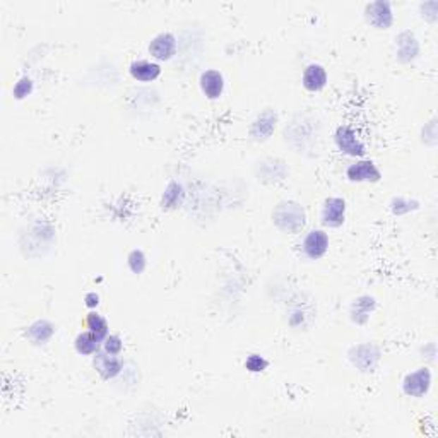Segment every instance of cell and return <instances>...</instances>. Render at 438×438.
<instances>
[{"instance_id":"6da1fadb","label":"cell","mask_w":438,"mask_h":438,"mask_svg":"<svg viewBox=\"0 0 438 438\" xmlns=\"http://www.w3.org/2000/svg\"><path fill=\"white\" fill-rule=\"evenodd\" d=\"M273 223L282 233H300L306 225L304 206L294 201H281L273 211Z\"/></svg>"},{"instance_id":"7a4b0ae2","label":"cell","mask_w":438,"mask_h":438,"mask_svg":"<svg viewBox=\"0 0 438 438\" xmlns=\"http://www.w3.org/2000/svg\"><path fill=\"white\" fill-rule=\"evenodd\" d=\"M334 144L344 156L363 158L366 154V146L358 139V134L348 125L337 127L336 134H334Z\"/></svg>"},{"instance_id":"3957f363","label":"cell","mask_w":438,"mask_h":438,"mask_svg":"<svg viewBox=\"0 0 438 438\" xmlns=\"http://www.w3.org/2000/svg\"><path fill=\"white\" fill-rule=\"evenodd\" d=\"M430 389H432V370L428 366L414 370L402 380V392L409 397L421 399L430 392Z\"/></svg>"},{"instance_id":"277c9868","label":"cell","mask_w":438,"mask_h":438,"mask_svg":"<svg viewBox=\"0 0 438 438\" xmlns=\"http://www.w3.org/2000/svg\"><path fill=\"white\" fill-rule=\"evenodd\" d=\"M365 19L368 25L377 30H389L394 25V11L392 4L387 0H377V2L366 4Z\"/></svg>"},{"instance_id":"5b68a950","label":"cell","mask_w":438,"mask_h":438,"mask_svg":"<svg viewBox=\"0 0 438 438\" xmlns=\"http://www.w3.org/2000/svg\"><path fill=\"white\" fill-rule=\"evenodd\" d=\"M353 366H356L360 372H373L380 361V349L375 344H358L353 346L348 353Z\"/></svg>"},{"instance_id":"8992f818","label":"cell","mask_w":438,"mask_h":438,"mask_svg":"<svg viewBox=\"0 0 438 438\" xmlns=\"http://www.w3.org/2000/svg\"><path fill=\"white\" fill-rule=\"evenodd\" d=\"M346 178L353 183H378L382 171L372 159H358L346 168Z\"/></svg>"},{"instance_id":"52a82bcc","label":"cell","mask_w":438,"mask_h":438,"mask_svg":"<svg viewBox=\"0 0 438 438\" xmlns=\"http://www.w3.org/2000/svg\"><path fill=\"white\" fill-rule=\"evenodd\" d=\"M301 250H304L305 257L310 261H318L327 254L329 250V234L325 230L313 228L305 234L304 244H301Z\"/></svg>"},{"instance_id":"ba28073f","label":"cell","mask_w":438,"mask_h":438,"mask_svg":"<svg viewBox=\"0 0 438 438\" xmlns=\"http://www.w3.org/2000/svg\"><path fill=\"white\" fill-rule=\"evenodd\" d=\"M147 51H149V55L154 61L168 62L177 55V38H175V35L168 33V31L159 33L149 42Z\"/></svg>"},{"instance_id":"9c48e42d","label":"cell","mask_w":438,"mask_h":438,"mask_svg":"<svg viewBox=\"0 0 438 438\" xmlns=\"http://www.w3.org/2000/svg\"><path fill=\"white\" fill-rule=\"evenodd\" d=\"M320 221L325 228H341L346 221V201L341 197L325 199L322 206Z\"/></svg>"},{"instance_id":"30bf717a","label":"cell","mask_w":438,"mask_h":438,"mask_svg":"<svg viewBox=\"0 0 438 438\" xmlns=\"http://www.w3.org/2000/svg\"><path fill=\"white\" fill-rule=\"evenodd\" d=\"M93 366L96 373L105 380H111V378L118 377L123 370V360L117 354H108L103 349L93 356Z\"/></svg>"},{"instance_id":"8fae6325","label":"cell","mask_w":438,"mask_h":438,"mask_svg":"<svg viewBox=\"0 0 438 438\" xmlns=\"http://www.w3.org/2000/svg\"><path fill=\"white\" fill-rule=\"evenodd\" d=\"M396 57L402 63H411L420 57V42L413 31H402L396 38Z\"/></svg>"},{"instance_id":"7c38bea8","label":"cell","mask_w":438,"mask_h":438,"mask_svg":"<svg viewBox=\"0 0 438 438\" xmlns=\"http://www.w3.org/2000/svg\"><path fill=\"white\" fill-rule=\"evenodd\" d=\"M276 123H277L276 111L273 110L262 111L256 120L252 122V127H250V137H252L254 141H268L274 130H276Z\"/></svg>"},{"instance_id":"4fadbf2b","label":"cell","mask_w":438,"mask_h":438,"mask_svg":"<svg viewBox=\"0 0 438 438\" xmlns=\"http://www.w3.org/2000/svg\"><path fill=\"white\" fill-rule=\"evenodd\" d=\"M199 85L207 99H219L225 93V77L216 69L204 70L199 79Z\"/></svg>"},{"instance_id":"5bb4252c","label":"cell","mask_w":438,"mask_h":438,"mask_svg":"<svg viewBox=\"0 0 438 438\" xmlns=\"http://www.w3.org/2000/svg\"><path fill=\"white\" fill-rule=\"evenodd\" d=\"M329 82L327 70L320 65V63H310L305 67L304 75H301V85L310 93H318L324 89Z\"/></svg>"},{"instance_id":"9a60e30c","label":"cell","mask_w":438,"mask_h":438,"mask_svg":"<svg viewBox=\"0 0 438 438\" xmlns=\"http://www.w3.org/2000/svg\"><path fill=\"white\" fill-rule=\"evenodd\" d=\"M129 73L137 82H153L161 75V65L158 62L135 61L130 63Z\"/></svg>"},{"instance_id":"2e32d148","label":"cell","mask_w":438,"mask_h":438,"mask_svg":"<svg viewBox=\"0 0 438 438\" xmlns=\"http://www.w3.org/2000/svg\"><path fill=\"white\" fill-rule=\"evenodd\" d=\"M375 298L368 296V294H363V296H358L356 300L351 304V310H349V315H351V320L358 325H365L366 322L370 320L372 317L373 310H375Z\"/></svg>"},{"instance_id":"e0dca14e","label":"cell","mask_w":438,"mask_h":438,"mask_svg":"<svg viewBox=\"0 0 438 438\" xmlns=\"http://www.w3.org/2000/svg\"><path fill=\"white\" fill-rule=\"evenodd\" d=\"M74 348L81 356H94L101 349V341L93 332L86 330V332L77 334L74 341Z\"/></svg>"},{"instance_id":"ac0fdd59","label":"cell","mask_w":438,"mask_h":438,"mask_svg":"<svg viewBox=\"0 0 438 438\" xmlns=\"http://www.w3.org/2000/svg\"><path fill=\"white\" fill-rule=\"evenodd\" d=\"M183 201H185V189L182 187V183L170 182L161 197V206L165 209H178Z\"/></svg>"},{"instance_id":"d6986e66","label":"cell","mask_w":438,"mask_h":438,"mask_svg":"<svg viewBox=\"0 0 438 438\" xmlns=\"http://www.w3.org/2000/svg\"><path fill=\"white\" fill-rule=\"evenodd\" d=\"M55 334L54 324L49 320H37L33 325H30L27 329V336L35 344H45L46 341L51 339V336Z\"/></svg>"},{"instance_id":"ffe728a7","label":"cell","mask_w":438,"mask_h":438,"mask_svg":"<svg viewBox=\"0 0 438 438\" xmlns=\"http://www.w3.org/2000/svg\"><path fill=\"white\" fill-rule=\"evenodd\" d=\"M85 324H86V329L89 330V332H93L94 336L98 337L99 341H105V337L110 334V325L108 322H106V318L103 315H99L98 312H89L85 318Z\"/></svg>"},{"instance_id":"44dd1931","label":"cell","mask_w":438,"mask_h":438,"mask_svg":"<svg viewBox=\"0 0 438 438\" xmlns=\"http://www.w3.org/2000/svg\"><path fill=\"white\" fill-rule=\"evenodd\" d=\"M420 209V202L418 201H409V199L397 197L390 202V211H392L394 216H406V214L413 213V211Z\"/></svg>"},{"instance_id":"7402d4cb","label":"cell","mask_w":438,"mask_h":438,"mask_svg":"<svg viewBox=\"0 0 438 438\" xmlns=\"http://www.w3.org/2000/svg\"><path fill=\"white\" fill-rule=\"evenodd\" d=\"M127 265H129V269L132 270L134 274H142L147 268V258L144 256V252L142 250H132V252L127 256Z\"/></svg>"},{"instance_id":"603a6c76","label":"cell","mask_w":438,"mask_h":438,"mask_svg":"<svg viewBox=\"0 0 438 438\" xmlns=\"http://www.w3.org/2000/svg\"><path fill=\"white\" fill-rule=\"evenodd\" d=\"M101 349L108 354H117L120 356L123 351V339L118 334H108L105 337V341L101 342Z\"/></svg>"},{"instance_id":"cb8c5ba5","label":"cell","mask_w":438,"mask_h":438,"mask_svg":"<svg viewBox=\"0 0 438 438\" xmlns=\"http://www.w3.org/2000/svg\"><path fill=\"white\" fill-rule=\"evenodd\" d=\"M33 89H35L33 79L25 75V77H21L18 82H15L13 94H14L15 99H25L26 96H30V94L33 93Z\"/></svg>"},{"instance_id":"d4e9b609","label":"cell","mask_w":438,"mask_h":438,"mask_svg":"<svg viewBox=\"0 0 438 438\" xmlns=\"http://www.w3.org/2000/svg\"><path fill=\"white\" fill-rule=\"evenodd\" d=\"M268 366H269V361L265 360L264 356H261V354H250L245 361V368L252 373L264 372Z\"/></svg>"},{"instance_id":"484cf974","label":"cell","mask_w":438,"mask_h":438,"mask_svg":"<svg viewBox=\"0 0 438 438\" xmlns=\"http://www.w3.org/2000/svg\"><path fill=\"white\" fill-rule=\"evenodd\" d=\"M85 305L87 306V308H96V306L99 305V294L98 293H94V292H91V293H87L86 296H85Z\"/></svg>"}]
</instances>
